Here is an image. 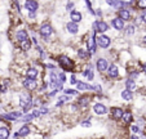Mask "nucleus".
<instances>
[{
	"label": "nucleus",
	"instance_id": "obj_25",
	"mask_svg": "<svg viewBox=\"0 0 146 139\" xmlns=\"http://www.w3.org/2000/svg\"><path fill=\"white\" fill-rule=\"evenodd\" d=\"M125 85H127V89H128V90H131V92L136 89V82L133 81L132 79H128V80H127V82H125Z\"/></svg>",
	"mask_w": 146,
	"mask_h": 139
},
{
	"label": "nucleus",
	"instance_id": "obj_44",
	"mask_svg": "<svg viewBox=\"0 0 146 139\" xmlns=\"http://www.w3.org/2000/svg\"><path fill=\"white\" fill-rule=\"evenodd\" d=\"M82 125H83V126H91V124H89L88 121H86V123L83 121V123H82Z\"/></svg>",
	"mask_w": 146,
	"mask_h": 139
},
{
	"label": "nucleus",
	"instance_id": "obj_36",
	"mask_svg": "<svg viewBox=\"0 0 146 139\" xmlns=\"http://www.w3.org/2000/svg\"><path fill=\"white\" fill-rule=\"evenodd\" d=\"M84 1H86V3H87V7H88V9H89V11H91L92 13H94V12L92 11V5H91V1H89V0H84Z\"/></svg>",
	"mask_w": 146,
	"mask_h": 139
},
{
	"label": "nucleus",
	"instance_id": "obj_34",
	"mask_svg": "<svg viewBox=\"0 0 146 139\" xmlns=\"http://www.w3.org/2000/svg\"><path fill=\"white\" fill-rule=\"evenodd\" d=\"M58 81H60L61 84H64V82L66 81V76H65V74H60V76H58Z\"/></svg>",
	"mask_w": 146,
	"mask_h": 139
},
{
	"label": "nucleus",
	"instance_id": "obj_41",
	"mask_svg": "<svg viewBox=\"0 0 146 139\" xmlns=\"http://www.w3.org/2000/svg\"><path fill=\"white\" fill-rule=\"evenodd\" d=\"M66 8L69 9V11H71V9L74 8V3H69V4H67V7H66Z\"/></svg>",
	"mask_w": 146,
	"mask_h": 139
},
{
	"label": "nucleus",
	"instance_id": "obj_30",
	"mask_svg": "<svg viewBox=\"0 0 146 139\" xmlns=\"http://www.w3.org/2000/svg\"><path fill=\"white\" fill-rule=\"evenodd\" d=\"M84 76L88 77V80H93V74H92L91 70H87V71H84Z\"/></svg>",
	"mask_w": 146,
	"mask_h": 139
},
{
	"label": "nucleus",
	"instance_id": "obj_20",
	"mask_svg": "<svg viewBox=\"0 0 146 139\" xmlns=\"http://www.w3.org/2000/svg\"><path fill=\"white\" fill-rule=\"evenodd\" d=\"M76 85L79 90H93V86L86 84V82H76Z\"/></svg>",
	"mask_w": 146,
	"mask_h": 139
},
{
	"label": "nucleus",
	"instance_id": "obj_35",
	"mask_svg": "<svg viewBox=\"0 0 146 139\" xmlns=\"http://www.w3.org/2000/svg\"><path fill=\"white\" fill-rule=\"evenodd\" d=\"M65 93H66V94H74V96L75 94H78L76 90H72V89H66L65 90Z\"/></svg>",
	"mask_w": 146,
	"mask_h": 139
},
{
	"label": "nucleus",
	"instance_id": "obj_33",
	"mask_svg": "<svg viewBox=\"0 0 146 139\" xmlns=\"http://www.w3.org/2000/svg\"><path fill=\"white\" fill-rule=\"evenodd\" d=\"M89 103V98L88 97H83V98H80V104H88Z\"/></svg>",
	"mask_w": 146,
	"mask_h": 139
},
{
	"label": "nucleus",
	"instance_id": "obj_13",
	"mask_svg": "<svg viewBox=\"0 0 146 139\" xmlns=\"http://www.w3.org/2000/svg\"><path fill=\"white\" fill-rule=\"evenodd\" d=\"M19 116H21V113H19V112H14V113L3 115V119H7V120H9V121H14V120H17Z\"/></svg>",
	"mask_w": 146,
	"mask_h": 139
},
{
	"label": "nucleus",
	"instance_id": "obj_16",
	"mask_svg": "<svg viewBox=\"0 0 146 139\" xmlns=\"http://www.w3.org/2000/svg\"><path fill=\"white\" fill-rule=\"evenodd\" d=\"M108 70H109V75H110V77H116V76H118L119 71H118V67H116L115 65L108 67Z\"/></svg>",
	"mask_w": 146,
	"mask_h": 139
},
{
	"label": "nucleus",
	"instance_id": "obj_31",
	"mask_svg": "<svg viewBox=\"0 0 146 139\" xmlns=\"http://www.w3.org/2000/svg\"><path fill=\"white\" fill-rule=\"evenodd\" d=\"M133 32H135V27H133V26H128V27L125 28V34H127V35H132Z\"/></svg>",
	"mask_w": 146,
	"mask_h": 139
},
{
	"label": "nucleus",
	"instance_id": "obj_45",
	"mask_svg": "<svg viewBox=\"0 0 146 139\" xmlns=\"http://www.w3.org/2000/svg\"><path fill=\"white\" fill-rule=\"evenodd\" d=\"M143 41H145V43H146V36H145V38H143Z\"/></svg>",
	"mask_w": 146,
	"mask_h": 139
},
{
	"label": "nucleus",
	"instance_id": "obj_1",
	"mask_svg": "<svg viewBox=\"0 0 146 139\" xmlns=\"http://www.w3.org/2000/svg\"><path fill=\"white\" fill-rule=\"evenodd\" d=\"M109 28L108 23L106 22H94L93 23V31H100V32H105L106 30Z\"/></svg>",
	"mask_w": 146,
	"mask_h": 139
},
{
	"label": "nucleus",
	"instance_id": "obj_27",
	"mask_svg": "<svg viewBox=\"0 0 146 139\" xmlns=\"http://www.w3.org/2000/svg\"><path fill=\"white\" fill-rule=\"evenodd\" d=\"M30 46H31V44H30V41H29V40L22 41V49L23 50H29V49H30Z\"/></svg>",
	"mask_w": 146,
	"mask_h": 139
},
{
	"label": "nucleus",
	"instance_id": "obj_38",
	"mask_svg": "<svg viewBox=\"0 0 146 139\" xmlns=\"http://www.w3.org/2000/svg\"><path fill=\"white\" fill-rule=\"evenodd\" d=\"M132 131H133V133H138V131H140V129H138V126L133 125L132 126Z\"/></svg>",
	"mask_w": 146,
	"mask_h": 139
},
{
	"label": "nucleus",
	"instance_id": "obj_24",
	"mask_svg": "<svg viewBox=\"0 0 146 139\" xmlns=\"http://www.w3.org/2000/svg\"><path fill=\"white\" fill-rule=\"evenodd\" d=\"M36 75H38V70H36V68H29L27 70V77H30V79H35Z\"/></svg>",
	"mask_w": 146,
	"mask_h": 139
},
{
	"label": "nucleus",
	"instance_id": "obj_23",
	"mask_svg": "<svg viewBox=\"0 0 146 139\" xmlns=\"http://www.w3.org/2000/svg\"><path fill=\"white\" fill-rule=\"evenodd\" d=\"M71 19H72V22H80L82 21V14L79 13V12H72L71 13Z\"/></svg>",
	"mask_w": 146,
	"mask_h": 139
},
{
	"label": "nucleus",
	"instance_id": "obj_8",
	"mask_svg": "<svg viewBox=\"0 0 146 139\" xmlns=\"http://www.w3.org/2000/svg\"><path fill=\"white\" fill-rule=\"evenodd\" d=\"M25 8L29 9L30 12H35L38 9V3H36L35 0H27L25 4Z\"/></svg>",
	"mask_w": 146,
	"mask_h": 139
},
{
	"label": "nucleus",
	"instance_id": "obj_46",
	"mask_svg": "<svg viewBox=\"0 0 146 139\" xmlns=\"http://www.w3.org/2000/svg\"><path fill=\"white\" fill-rule=\"evenodd\" d=\"M143 70H145V72H146V66H145V68H143Z\"/></svg>",
	"mask_w": 146,
	"mask_h": 139
},
{
	"label": "nucleus",
	"instance_id": "obj_2",
	"mask_svg": "<svg viewBox=\"0 0 146 139\" xmlns=\"http://www.w3.org/2000/svg\"><path fill=\"white\" fill-rule=\"evenodd\" d=\"M19 103H21L22 107H25V111H27V108L31 106V97L29 96V94H22Z\"/></svg>",
	"mask_w": 146,
	"mask_h": 139
},
{
	"label": "nucleus",
	"instance_id": "obj_22",
	"mask_svg": "<svg viewBox=\"0 0 146 139\" xmlns=\"http://www.w3.org/2000/svg\"><path fill=\"white\" fill-rule=\"evenodd\" d=\"M121 119H123V121L124 123H131L132 121V113H131L129 111H127V112H123V116H121Z\"/></svg>",
	"mask_w": 146,
	"mask_h": 139
},
{
	"label": "nucleus",
	"instance_id": "obj_15",
	"mask_svg": "<svg viewBox=\"0 0 146 139\" xmlns=\"http://www.w3.org/2000/svg\"><path fill=\"white\" fill-rule=\"evenodd\" d=\"M118 14H119V17H120L123 21H124V19H125V21H128V19L131 18V13L128 11H125V9H120Z\"/></svg>",
	"mask_w": 146,
	"mask_h": 139
},
{
	"label": "nucleus",
	"instance_id": "obj_11",
	"mask_svg": "<svg viewBox=\"0 0 146 139\" xmlns=\"http://www.w3.org/2000/svg\"><path fill=\"white\" fill-rule=\"evenodd\" d=\"M111 23H113V26L116 30H123L124 28V21L121 18H114Z\"/></svg>",
	"mask_w": 146,
	"mask_h": 139
},
{
	"label": "nucleus",
	"instance_id": "obj_32",
	"mask_svg": "<svg viewBox=\"0 0 146 139\" xmlns=\"http://www.w3.org/2000/svg\"><path fill=\"white\" fill-rule=\"evenodd\" d=\"M34 119V115H27V116H25V117H22V121L23 123H29V121H31Z\"/></svg>",
	"mask_w": 146,
	"mask_h": 139
},
{
	"label": "nucleus",
	"instance_id": "obj_6",
	"mask_svg": "<svg viewBox=\"0 0 146 139\" xmlns=\"http://www.w3.org/2000/svg\"><path fill=\"white\" fill-rule=\"evenodd\" d=\"M52 26L50 25H43L40 27V34L43 36H44V38H48V36H50L52 35Z\"/></svg>",
	"mask_w": 146,
	"mask_h": 139
},
{
	"label": "nucleus",
	"instance_id": "obj_3",
	"mask_svg": "<svg viewBox=\"0 0 146 139\" xmlns=\"http://www.w3.org/2000/svg\"><path fill=\"white\" fill-rule=\"evenodd\" d=\"M60 63H61V66H62L65 70H72V66H74L72 61L69 59L67 57H61L60 58Z\"/></svg>",
	"mask_w": 146,
	"mask_h": 139
},
{
	"label": "nucleus",
	"instance_id": "obj_10",
	"mask_svg": "<svg viewBox=\"0 0 146 139\" xmlns=\"http://www.w3.org/2000/svg\"><path fill=\"white\" fill-rule=\"evenodd\" d=\"M93 111L96 112L97 115H104V113H106L108 112V108H106L104 104H94V107H93Z\"/></svg>",
	"mask_w": 146,
	"mask_h": 139
},
{
	"label": "nucleus",
	"instance_id": "obj_19",
	"mask_svg": "<svg viewBox=\"0 0 146 139\" xmlns=\"http://www.w3.org/2000/svg\"><path fill=\"white\" fill-rule=\"evenodd\" d=\"M9 136V129L3 126V128H0V139H7Z\"/></svg>",
	"mask_w": 146,
	"mask_h": 139
},
{
	"label": "nucleus",
	"instance_id": "obj_39",
	"mask_svg": "<svg viewBox=\"0 0 146 139\" xmlns=\"http://www.w3.org/2000/svg\"><path fill=\"white\" fill-rule=\"evenodd\" d=\"M76 77H75V75H72V76H71V84L72 85H74V84H76Z\"/></svg>",
	"mask_w": 146,
	"mask_h": 139
},
{
	"label": "nucleus",
	"instance_id": "obj_26",
	"mask_svg": "<svg viewBox=\"0 0 146 139\" xmlns=\"http://www.w3.org/2000/svg\"><path fill=\"white\" fill-rule=\"evenodd\" d=\"M30 133V128L29 126H22V128L19 129V136H26L27 134Z\"/></svg>",
	"mask_w": 146,
	"mask_h": 139
},
{
	"label": "nucleus",
	"instance_id": "obj_28",
	"mask_svg": "<svg viewBox=\"0 0 146 139\" xmlns=\"http://www.w3.org/2000/svg\"><path fill=\"white\" fill-rule=\"evenodd\" d=\"M137 5L140 9H146V0H138Z\"/></svg>",
	"mask_w": 146,
	"mask_h": 139
},
{
	"label": "nucleus",
	"instance_id": "obj_43",
	"mask_svg": "<svg viewBox=\"0 0 146 139\" xmlns=\"http://www.w3.org/2000/svg\"><path fill=\"white\" fill-rule=\"evenodd\" d=\"M141 17H142V21L146 22V9H145V12L142 13V16H141Z\"/></svg>",
	"mask_w": 146,
	"mask_h": 139
},
{
	"label": "nucleus",
	"instance_id": "obj_40",
	"mask_svg": "<svg viewBox=\"0 0 146 139\" xmlns=\"http://www.w3.org/2000/svg\"><path fill=\"white\" fill-rule=\"evenodd\" d=\"M0 92H1V93L7 92V86H5V85H0Z\"/></svg>",
	"mask_w": 146,
	"mask_h": 139
},
{
	"label": "nucleus",
	"instance_id": "obj_9",
	"mask_svg": "<svg viewBox=\"0 0 146 139\" xmlns=\"http://www.w3.org/2000/svg\"><path fill=\"white\" fill-rule=\"evenodd\" d=\"M94 38H96V36L93 35L88 39V49H89L91 54H93V53L96 52V40H94Z\"/></svg>",
	"mask_w": 146,
	"mask_h": 139
},
{
	"label": "nucleus",
	"instance_id": "obj_17",
	"mask_svg": "<svg viewBox=\"0 0 146 139\" xmlns=\"http://www.w3.org/2000/svg\"><path fill=\"white\" fill-rule=\"evenodd\" d=\"M17 39H18L21 43H22V41H25V40H27V32H26L25 30L18 31V32H17Z\"/></svg>",
	"mask_w": 146,
	"mask_h": 139
},
{
	"label": "nucleus",
	"instance_id": "obj_37",
	"mask_svg": "<svg viewBox=\"0 0 146 139\" xmlns=\"http://www.w3.org/2000/svg\"><path fill=\"white\" fill-rule=\"evenodd\" d=\"M61 101H60V103H58V104H61V103H62V102H65V101H67V99H69V97H66V96H64V97H61Z\"/></svg>",
	"mask_w": 146,
	"mask_h": 139
},
{
	"label": "nucleus",
	"instance_id": "obj_18",
	"mask_svg": "<svg viewBox=\"0 0 146 139\" xmlns=\"http://www.w3.org/2000/svg\"><path fill=\"white\" fill-rule=\"evenodd\" d=\"M121 98L123 99H125V101H131V99L133 98V96H132V92L131 90H123L121 92Z\"/></svg>",
	"mask_w": 146,
	"mask_h": 139
},
{
	"label": "nucleus",
	"instance_id": "obj_5",
	"mask_svg": "<svg viewBox=\"0 0 146 139\" xmlns=\"http://www.w3.org/2000/svg\"><path fill=\"white\" fill-rule=\"evenodd\" d=\"M23 86L26 88V89L29 90H34L36 89V82L34 79H30V77H27V79L23 80Z\"/></svg>",
	"mask_w": 146,
	"mask_h": 139
},
{
	"label": "nucleus",
	"instance_id": "obj_14",
	"mask_svg": "<svg viewBox=\"0 0 146 139\" xmlns=\"http://www.w3.org/2000/svg\"><path fill=\"white\" fill-rule=\"evenodd\" d=\"M67 31L69 32H71V34H76L78 32V30H79V27H78V25H76V22H70V23H67Z\"/></svg>",
	"mask_w": 146,
	"mask_h": 139
},
{
	"label": "nucleus",
	"instance_id": "obj_4",
	"mask_svg": "<svg viewBox=\"0 0 146 139\" xmlns=\"http://www.w3.org/2000/svg\"><path fill=\"white\" fill-rule=\"evenodd\" d=\"M98 45L101 46V48H108V46L110 45V38L106 35H101L98 38Z\"/></svg>",
	"mask_w": 146,
	"mask_h": 139
},
{
	"label": "nucleus",
	"instance_id": "obj_42",
	"mask_svg": "<svg viewBox=\"0 0 146 139\" xmlns=\"http://www.w3.org/2000/svg\"><path fill=\"white\" fill-rule=\"evenodd\" d=\"M93 90H97V92H101V86H100V85H94V86H93Z\"/></svg>",
	"mask_w": 146,
	"mask_h": 139
},
{
	"label": "nucleus",
	"instance_id": "obj_12",
	"mask_svg": "<svg viewBox=\"0 0 146 139\" xmlns=\"http://www.w3.org/2000/svg\"><path fill=\"white\" fill-rule=\"evenodd\" d=\"M108 4L111 7H114V8H121V7H125L127 4L123 3V1H120V0H108Z\"/></svg>",
	"mask_w": 146,
	"mask_h": 139
},
{
	"label": "nucleus",
	"instance_id": "obj_7",
	"mask_svg": "<svg viewBox=\"0 0 146 139\" xmlns=\"http://www.w3.org/2000/svg\"><path fill=\"white\" fill-rule=\"evenodd\" d=\"M108 67H109V65L105 58H100L97 61V68H98L100 71H105V70H108Z\"/></svg>",
	"mask_w": 146,
	"mask_h": 139
},
{
	"label": "nucleus",
	"instance_id": "obj_21",
	"mask_svg": "<svg viewBox=\"0 0 146 139\" xmlns=\"http://www.w3.org/2000/svg\"><path fill=\"white\" fill-rule=\"evenodd\" d=\"M113 116L115 120H120L123 116V111L120 108H113Z\"/></svg>",
	"mask_w": 146,
	"mask_h": 139
},
{
	"label": "nucleus",
	"instance_id": "obj_29",
	"mask_svg": "<svg viewBox=\"0 0 146 139\" xmlns=\"http://www.w3.org/2000/svg\"><path fill=\"white\" fill-rule=\"evenodd\" d=\"M78 54H79V57H80V58H83V59H86V58H88V53H87V52H84V50H83V49H80Z\"/></svg>",
	"mask_w": 146,
	"mask_h": 139
}]
</instances>
